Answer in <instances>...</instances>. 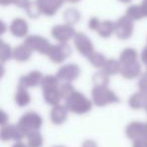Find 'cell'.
I'll return each mask as SVG.
<instances>
[{"label": "cell", "instance_id": "6da1fadb", "mask_svg": "<svg viewBox=\"0 0 147 147\" xmlns=\"http://www.w3.org/2000/svg\"><path fill=\"white\" fill-rule=\"evenodd\" d=\"M65 101L67 109L75 114H85L88 113L92 108V102L77 91Z\"/></svg>", "mask_w": 147, "mask_h": 147}, {"label": "cell", "instance_id": "7a4b0ae2", "mask_svg": "<svg viewBox=\"0 0 147 147\" xmlns=\"http://www.w3.org/2000/svg\"><path fill=\"white\" fill-rule=\"evenodd\" d=\"M41 123H42V120L38 114L34 112H28L21 117L17 126L20 129L23 136L27 137L30 133L38 131L41 126Z\"/></svg>", "mask_w": 147, "mask_h": 147}, {"label": "cell", "instance_id": "3957f363", "mask_svg": "<svg viewBox=\"0 0 147 147\" xmlns=\"http://www.w3.org/2000/svg\"><path fill=\"white\" fill-rule=\"evenodd\" d=\"M94 103L99 107L106 106L113 103H118L119 98L107 86H95L92 92Z\"/></svg>", "mask_w": 147, "mask_h": 147}, {"label": "cell", "instance_id": "277c9868", "mask_svg": "<svg viewBox=\"0 0 147 147\" xmlns=\"http://www.w3.org/2000/svg\"><path fill=\"white\" fill-rule=\"evenodd\" d=\"M133 30H134V24L133 20L128 16L124 15L121 16L118 20L115 22V34L120 39H128L132 36Z\"/></svg>", "mask_w": 147, "mask_h": 147}, {"label": "cell", "instance_id": "5b68a950", "mask_svg": "<svg viewBox=\"0 0 147 147\" xmlns=\"http://www.w3.org/2000/svg\"><path fill=\"white\" fill-rule=\"evenodd\" d=\"M24 45H26L31 51H37V53L47 55L53 45L47 38L40 36V35H30V36L26 37V39L24 40Z\"/></svg>", "mask_w": 147, "mask_h": 147}, {"label": "cell", "instance_id": "8992f818", "mask_svg": "<svg viewBox=\"0 0 147 147\" xmlns=\"http://www.w3.org/2000/svg\"><path fill=\"white\" fill-rule=\"evenodd\" d=\"M76 33L77 32L73 25L67 24V23L55 25L51 29V35L59 42H67L69 39L75 37Z\"/></svg>", "mask_w": 147, "mask_h": 147}, {"label": "cell", "instance_id": "52a82bcc", "mask_svg": "<svg viewBox=\"0 0 147 147\" xmlns=\"http://www.w3.org/2000/svg\"><path fill=\"white\" fill-rule=\"evenodd\" d=\"M71 53V49L67 42H59V45H51L47 55L53 63H59L63 61L67 57H69Z\"/></svg>", "mask_w": 147, "mask_h": 147}, {"label": "cell", "instance_id": "ba28073f", "mask_svg": "<svg viewBox=\"0 0 147 147\" xmlns=\"http://www.w3.org/2000/svg\"><path fill=\"white\" fill-rule=\"evenodd\" d=\"M74 42H75L78 51L84 57H88L94 51V45H93L92 41L85 33L77 32L74 37Z\"/></svg>", "mask_w": 147, "mask_h": 147}, {"label": "cell", "instance_id": "9c48e42d", "mask_svg": "<svg viewBox=\"0 0 147 147\" xmlns=\"http://www.w3.org/2000/svg\"><path fill=\"white\" fill-rule=\"evenodd\" d=\"M41 13L47 16H53L59 10L65 0H36Z\"/></svg>", "mask_w": 147, "mask_h": 147}, {"label": "cell", "instance_id": "30bf717a", "mask_svg": "<svg viewBox=\"0 0 147 147\" xmlns=\"http://www.w3.org/2000/svg\"><path fill=\"white\" fill-rule=\"evenodd\" d=\"M80 75V69L77 65L74 63H69V65H65L61 67L59 69L57 74V77L59 80L67 81V82H71V81L76 80Z\"/></svg>", "mask_w": 147, "mask_h": 147}, {"label": "cell", "instance_id": "8fae6325", "mask_svg": "<svg viewBox=\"0 0 147 147\" xmlns=\"http://www.w3.org/2000/svg\"><path fill=\"white\" fill-rule=\"evenodd\" d=\"M42 75L41 73L37 71H31V73L27 74L25 76H22L19 79V86H22L24 88H33L38 85H41L42 82Z\"/></svg>", "mask_w": 147, "mask_h": 147}, {"label": "cell", "instance_id": "7c38bea8", "mask_svg": "<svg viewBox=\"0 0 147 147\" xmlns=\"http://www.w3.org/2000/svg\"><path fill=\"white\" fill-rule=\"evenodd\" d=\"M9 30L14 36L23 37L28 32V23L23 18H15L9 25Z\"/></svg>", "mask_w": 147, "mask_h": 147}, {"label": "cell", "instance_id": "4fadbf2b", "mask_svg": "<svg viewBox=\"0 0 147 147\" xmlns=\"http://www.w3.org/2000/svg\"><path fill=\"white\" fill-rule=\"evenodd\" d=\"M23 134L21 133L18 126H13V125H5L1 130V138L3 141L7 140H20L23 138Z\"/></svg>", "mask_w": 147, "mask_h": 147}, {"label": "cell", "instance_id": "5bb4252c", "mask_svg": "<svg viewBox=\"0 0 147 147\" xmlns=\"http://www.w3.org/2000/svg\"><path fill=\"white\" fill-rule=\"evenodd\" d=\"M144 133L145 124L141 122H132L126 128V135L131 140H136V139L144 136Z\"/></svg>", "mask_w": 147, "mask_h": 147}, {"label": "cell", "instance_id": "9a60e30c", "mask_svg": "<svg viewBox=\"0 0 147 147\" xmlns=\"http://www.w3.org/2000/svg\"><path fill=\"white\" fill-rule=\"evenodd\" d=\"M67 111L69 110L67 109V107H63L61 105H55L51 112V120L57 125L63 124L67 120Z\"/></svg>", "mask_w": 147, "mask_h": 147}, {"label": "cell", "instance_id": "2e32d148", "mask_svg": "<svg viewBox=\"0 0 147 147\" xmlns=\"http://www.w3.org/2000/svg\"><path fill=\"white\" fill-rule=\"evenodd\" d=\"M140 65H139L138 61H135V63H130V65H122L120 73L125 79H134L140 75Z\"/></svg>", "mask_w": 147, "mask_h": 147}, {"label": "cell", "instance_id": "e0dca14e", "mask_svg": "<svg viewBox=\"0 0 147 147\" xmlns=\"http://www.w3.org/2000/svg\"><path fill=\"white\" fill-rule=\"evenodd\" d=\"M129 105L133 109L147 108V95L143 92L135 93L129 99Z\"/></svg>", "mask_w": 147, "mask_h": 147}, {"label": "cell", "instance_id": "ac0fdd59", "mask_svg": "<svg viewBox=\"0 0 147 147\" xmlns=\"http://www.w3.org/2000/svg\"><path fill=\"white\" fill-rule=\"evenodd\" d=\"M31 51H32L26 45L23 43V45H18V47L13 49L12 57L18 61H25L27 59H29V57L31 55Z\"/></svg>", "mask_w": 147, "mask_h": 147}, {"label": "cell", "instance_id": "d6986e66", "mask_svg": "<svg viewBox=\"0 0 147 147\" xmlns=\"http://www.w3.org/2000/svg\"><path fill=\"white\" fill-rule=\"evenodd\" d=\"M63 20H65V23L71 24V25H75L80 21L81 13L78 9L71 7V8H67L63 11Z\"/></svg>", "mask_w": 147, "mask_h": 147}, {"label": "cell", "instance_id": "ffe728a7", "mask_svg": "<svg viewBox=\"0 0 147 147\" xmlns=\"http://www.w3.org/2000/svg\"><path fill=\"white\" fill-rule=\"evenodd\" d=\"M121 67H122V65L120 61L110 59L105 61L104 65L102 67V71H105L108 76H111V75H116V74L120 73Z\"/></svg>", "mask_w": 147, "mask_h": 147}, {"label": "cell", "instance_id": "44dd1931", "mask_svg": "<svg viewBox=\"0 0 147 147\" xmlns=\"http://www.w3.org/2000/svg\"><path fill=\"white\" fill-rule=\"evenodd\" d=\"M43 98H45V103H47L49 105L55 106V105L59 104V102L61 99L59 89L45 90L43 91Z\"/></svg>", "mask_w": 147, "mask_h": 147}, {"label": "cell", "instance_id": "7402d4cb", "mask_svg": "<svg viewBox=\"0 0 147 147\" xmlns=\"http://www.w3.org/2000/svg\"><path fill=\"white\" fill-rule=\"evenodd\" d=\"M97 32L102 37H110L113 33H115V22L111 20H105L101 21V24L99 26Z\"/></svg>", "mask_w": 147, "mask_h": 147}, {"label": "cell", "instance_id": "603a6c76", "mask_svg": "<svg viewBox=\"0 0 147 147\" xmlns=\"http://www.w3.org/2000/svg\"><path fill=\"white\" fill-rule=\"evenodd\" d=\"M126 16H128L133 21L135 20H140V19L144 18L145 15L143 12V9L140 4H132L126 9Z\"/></svg>", "mask_w": 147, "mask_h": 147}, {"label": "cell", "instance_id": "cb8c5ba5", "mask_svg": "<svg viewBox=\"0 0 147 147\" xmlns=\"http://www.w3.org/2000/svg\"><path fill=\"white\" fill-rule=\"evenodd\" d=\"M15 102L19 107H24L29 104L30 96L26 91V88L18 85V89H17L16 95H15Z\"/></svg>", "mask_w": 147, "mask_h": 147}, {"label": "cell", "instance_id": "d4e9b609", "mask_svg": "<svg viewBox=\"0 0 147 147\" xmlns=\"http://www.w3.org/2000/svg\"><path fill=\"white\" fill-rule=\"evenodd\" d=\"M137 51L134 49H125L120 55V63L122 65H130L137 61Z\"/></svg>", "mask_w": 147, "mask_h": 147}, {"label": "cell", "instance_id": "484cf974", "mask_svg": "<svg viewBox=\"0 0 147 147\" xmlns=\"http://www.w3.org/2000/svg\"><path fill=\"white\" fill-rule=\"evenodd\" d=\"M59 80L57 77L55 76H45L43 77L42 82H41V88L42 90H51V89H57L59 88Z\"/></svg>", "mask_w": 147, "mask_h": 147}, {"label": "cell", "instance_id": "4316f807", "mask_svg": "<svg viewBox=\"0 0 147 147\" xmlns=\"http://www.w3.org/2000/svg\"><path fill=\"white\" fill-rule=\"evenodd\" d=\"M24 9L26 11V14L30 18H37V17H39L42 14L40 8H39L38 4L36 2V0L35 1H29L28 4L26 5V7Z\"/></svg>", "mask_w": 147, "mask_h": 147}, {"label": "cell", "instance_id": "83f0119b", "mask_svg": "<svg viewBox=\"0 0 147 147\" xmlns=\"http://www.w3.org/2000/svg\"><path fill=\"white\" fill-rule=\"evenodd\" d=\"M88 61L92 63L94 67H102L104 65L105 61H107L106 57L100 53H96V51H93L90 55L88 57Z\"/></svg>", "mask_w": 147, "mask_h": 147}, {"label": "cell", "instance_id": "f1b7e54d", "mask_svg": "<svg viewBox=\"0 0 147 147\" xmlns=\"http://www.w3.org/2000/svg\"><path fill=\"white\" fill-rule=\"evenodd\" d=\"M28 138V147H41L42 146V136L38 131L30 133Z\"/></svg>", "mask_w": 147, "mask_h": 147}, {"label": "cell", "instance_id": "f546056e", "mask_svg": "<svg viewBox=\"0 0 147 147\" xmlns=\"http://www.w3.org/2000/svg\"><path fill=\"white\" fill-rule=\"evenodd\" d=\"M93 83L95 86H107L109 83V76L105 71H98L93 77Z\"/></svg>", "mask_w": 147, "mask_h": 147}, {"label": "cell", "instance_id": "4dcf8cb0", "mask_svg": "<svg viewBox=\"0 0 147 147\" xmlns=\"http://www.w3.org/2000/svg\"><path fill=\"white\" fill-rule=\"evenodd\" d=\"M12 51L11 47L6 42L1 40V45H0V57H1V61L5 63L7 59H9L12 55Z\"/></svg>", "mask_w": 147, "mask_h": 147}, {"label": "cell", "instance_id": "1f68e13d", "mask_svg": "<svg viewBox=\"0 0 147 147\" xmlns=\"http://www.w3.org/2000/svg\"><path fill=\"white\" fill-rule=\"evenodd\" d=\"M59 92H61V99H65V100H67L74 93L76 92L75 88L69 84V82L65 83V84L61 85V88H59Z\"/></svg>", "mask_w": 147, "mask_h": 147}, {"label": "cell", "instance_id": "d6a6232c", "mask_svg": "<svg viewBox=\"0 0 147 147\" xmlns=\"http://www.w3.org/2000/svg\"><path fill=\"white\" fill-rule=\"evenodd\" d=\"M29 1L30 0H0V4L2 6H8L13 4L18 8H25Z\"/></svg>", "mask_w": 147, "mask_h": 147}, {"label": "cell", "instance_id": "836d02e7", "mask_svg": "<svg viewBox=\"0 0 147 147\" xmlns=\"http://www.w3.org/2000/svg\"><path fill=\"white\" fill-rule=\"evenodd\" d=\"M100 24H101V21H100V19L98 18V17H92V18L89 20V22H88V26H89V28L90 29H92V30H95V31H97L98 30V28H99V26H100Z\"/></svg>", "mask_w": 147, "mask_h": 147}, {"label": "cell", "instance_id": "e575fe53", "mask_svg": "<svg viewBox=\"0 0 147 147\" xmlns=\"http://www.w3.org/2000/svg\"><path fill=\"white\" fill-rule=\"evenodd\" d=\"M138 87L141 92L146 94L147 93V74H144V75L141 77V79L139 80V83H138Z\"/></svg>", "mask_w": 147, "mask_h": 147}, {"label": "cell", "instance_id": "d590c367", "mask_svg": "<svg viewBox=\"0 0 147 147\" xmlns=\"http://www.w3.org/2000/svg\"><path fill=\"white\" fill-rule=\"evenodd\" d=\"M133 147H147V136H142L134 140Z\"/></svg>", "mask_w": 147, "mask_h": 147}, {"label": "cell", "instance_id": "8d00e7d4", "mask_svg": "<svg viewBox=\"0 0 147 147\" xmlns=\"http://www.w3.org/2000/svg\"><path fill=\"white\" fill-rule=\"evenodd\" d=\"M83 147H98V146H97V144L94 142V141L87 140L86 142H84V144H83Z\"/></svg>", "mask_w": 147, "mask_h": 147}, {"label": "cell", "instance_id": "74e56055", "mask_svg": "<svg viewBox=\"0 0 147 147\" xmlns=\"http://www.w3.org/2000/svg\"><path fill=\"white\" fill-rule=\"evenodd\" d=\"M140 5L143 9V12H144L145 17H147V0H142V2L140 3Z\"/></svg>", "mask_w": 147, "mask_h": 147}, {"label": "cell", "instance_id": "f35d334b", "mask_svg": "<svg viewBox=\"0 0 147 147\" xmlns=\"http://www.w3.org/2000/svg\"><path fill=\"white\" fill-rule=\"evenodd\" d=\"M141 57H142V61H143V63L147 65V47H144V49H143L142 55H141Z\"/></svg>", "mask_w": 147, "mask_h": 147}, {"label": "cell", "instance_id": "ab89813d", "mask_svg": "<svg viewBox=\"0 0 147 147\" xmlns=\"http://www.w3.org/2000/svg\"><path fill=\"white\" fill-rule=\"evenodd\" d=\"M1 115H2V122H1V125L5 126V125H6V119H7L6 114H5L4 112H1Z\"/></svg>", "mask_w": 147, "mask_h": 147}, {"label": "cell", "instance_id": "60d3db41", "mask_svg": "<svg viewBox=\"0 0 147 147\" xmlns=\"http://www.w3.org/2000/svg\"><path fill=\"white\" fill-rule=\"evenodd\" d=\"M12 147H26V145L23 144L22 142H17V143H15Z\"/></svg>", "mask_w": 147, "mask_h": 147}, {"label": "cell", "instance_id": "b9f144b4", "mask_svg": "<svg viewBox=\"0 0 147 147\" xmlns=\"http://www.w3.org/2000/svg\"><path fill=\"white\" fill-rule=\"evenodd\" d=\"M81 0H65V2L71 3V4H76V3H79Z\"/></svg>", "mask_w": 147, "mask_h": 147}, {"label": "cell", "instance_id": "7bdbcfd3", "mask_svg": "<svg viewBox=\"0 0 147 147\" xmlns=\"http://www.w3.org/2000/svg\"><path fill=\"white\" fill-rule=\"evenodd\" d=\"M1 26H2V29H1V33H3L5 31V23L3 21H1Z\"/></svg>", "mask_w": 147, "mask_h": 147}, {"label": "cell", "instance_id": "ee69618b", "mask_svg": "<svg viewBox=\"0 0 147 147\" xmlns=\"http://www.w3.org/2000/svg\"><path fill=\"white\" fill-rule=\"evenodd\" d=\"M118 1H120V2H122V3H125V4H127V3L131 2L132 0H118Z\"/></svg>", "mask_w": 147, "mask_h": 147}, {"label": "cell", "instance_id": "f6af8a7d", "mask_svg": "<svg viewBox=\"0 0 147 147\" xmlns=\"http://www.w3.org/2000/svg\"><path fill=\"white\" fill-rule=\"evenodd\" d=\"M144 136H147V123L145 124V133H144Z\"/></svg>", "mask_w": 147, "mask_h": 147}, {"label": "cell", "instance_id": "bcb514c9", "mask_svg": "<svg viewBox=\"0 0 147 147\" xmlns=\"http://www.w3.org/2000/svg\"><path fill=\"white\" fill-rule=\"evenodd\" d=\"M146 95H147V93H146Z\"/></svg>", "mask_w": 147, "mask_h": 147}, {"label": "cell", "instance_id": "7dc6e473", "mask_svg": "<svg viewBox=\"0 0 147 147\" xmlns=\"http://www.w3.org/2000/svg\"><path fill=\"white\" fill-rule=\"evenodd\" d=\"M146 110H147V108H146Z\"/></svg>", "mask_w": 147, "mask_h": 147}, {"label": "cell", "instance_id": "c3c4849f", "mask_svg": "<svg viewBox=\"0 0 147 147\" xmlns=\"http://www.w3.org/2000/svg\"><path fill=\"white\" fill-rule=\"evenodd\" d=\"M59 147H61V146H59Z\"/></svg>", "mask_w": 147, "mask_h": 147}]
</instances>
